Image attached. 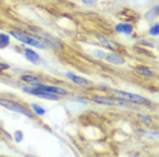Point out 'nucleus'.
<instances>
[{
    "label": "nucleus",
    "instance_id": "1",
    "mask_svg": "<svg viewBox=\"0 0 159 157\" xmlns=\"http://www.w3.org/2000/svg\"><path fill=\"white\" fill-rule=\"evenodd\" d=\"M0 106L6 107V108L11 110V111L19 112V114H22V115H25V117L31 118V112L29 111L26 107L22 106V104H19V103H16V102H14V100H8V99H0Z\"/></svg>",
    "mask_w": 159,
    "mask_h": 157
},
{
    "label": "nucleus",
    "instance_id": "2",
    "mask_svg": "<svg viewBox=\"0 0 159 157\" xmlns=\"http://www.w3.org/2000/svg\"><path fill=\"white\" fill-rule=\"evenodd\" d=\"M11 35H14L16 39L25 42V44L30 45V46H35V48H39V49H44L45 48V44L41 42L39 39H35L33 38L31 35H29L26 33H22V31H11Z\"/></svg>",
    "mask_w": 159,
    "mask_h": 157
},
{
    "label": "nucleus",
    "instance_id": "3",
    "mask_svg": "<svg viewBox=\"0 0 159 157\" xmlns=\"http://www.w3.org/2000/svg\"><path fill=\"white\" fill-rule=\"evenodd\" d=\"M113 92L117 96H120L122 99H126L129 102H133V103H143V104H148V102L146 98L143 96H139V95H133V94H128V92H124V91H118V90H113Z\"/></svg>",
    "mask_w": 159,
    "mask_h": 157
},
{
    "label": "nucleus",
    "instance_id": "4",
    "mask_svg": "<svg viewBox=\"0 0 159 157\" xmlns=\"http://www.w3.org/2000/svg\"><path fill=\"white\" fill-rule=\"evenodd\" d=\"M23 91L29 92V94H31V95H35V96H41V98H45V99H50V100H57V99H59V95L49 94V92L41 91V90H38V88H33V87H25Z\"/></svg>",
    "mask_w": 159,
    "mask_h": 157
},
{
    "label": "nucleus",
    "instance_id": "5",
    "mask_svg": "<svg viewBox=\"0 0 159 157\" xmlns=\"http://www.w3.org/2000/svg\"><path fill=\"white\" fill-rule=\"evenodd\" d=\"M35 88L41 91H45V92H49V94H53V95H67V91L63 90V88H59V87H50V85H44V84H38Z\"/></svg>",
    "mask_w": 159,
    "mask_h": 157
},
{
    "label": "nucleus",
    "instance_id": "6",
    "mask_svg": "<svg viewBox=\"0 0 159 157\" xmlns=\"http://www.w3.org/2000/svg\"><path fill=\"white\" fill-rule=\"evenodd\" d=\"M38 38L39 39H44V41L46 42L48 45H52V46H55L56 49H61V44L59 41H57L56 38H53V37H50V35H48V34H45V33H39V35H38Z\"/></svg>",
    "mask_w": 159,
    "mask_h": 157
},
{
    "label": "nucleus",
    "instance_id": "7",
    "mask_svg": "<svg viewBox=\"0 0 159 157\" xmlns=\"http://www.w3.org/2000/svg\"><path fill=\"white\" fill-rule=\"evenodd\" d=\"M93 100H95L98 103H103V104H110V106H125L122 102L113 100V99H109V98H102V96H94Z\"/></svg>",
    "mask_w": 159,
    "mask_h": 157
},
{
    "label": "nucleus",
    "instance_id": "8",
    "mask_svg": "<svg viewBox=\"0 0 159 157\" xmlns=\"http://www.w3.org/2000/svg\"><path fill=\"white\" fill-rule=\"evenodd\" d=\"M106 61H109L111 64H116V65H122V64L125 62V60L122 58L121 56H118V54H113V53H110V54H105L103 57Z\"/></svg>",
    "mask_w": 159,
    "mask_h": 157
},
{
    "label": "nucleus",
    "instance_id": "9",
    "mask_svg": "<svg viewBox=\"0 0 159 157\" xmlns=\"http://www.w3.org/2000/svg\"><path fill=\"white\" fill-rule=\"evenodd\" d=\"M25 54H26L29 61H31V62H34V64H39V61H41L39 56L34 50H31V49H25Z\"/></svg>",
    "mask_w": 159,
    "mask_h": 157
},
{
    "label": "nucleus",
    "instance_id": "10",
    "mask_svg": "<svg viewBox=\"0 0 159 157\" xmlns=\"http://www.w3.org/2000/svg\"><path fill=\"white\" fill-rule=\"evenodd\" d=\"M98 39L101 42H102L103 45H106L109 49H111V50H117L118 49V45L116 44V42L113 41H110V39H106V38H103V37H101V35H98Z\"/></svg>",
    "mask_w": 159,
    "mask_h": 157
},
{
    "label": "nucleus",
    "instance_id": "11",
    "mask_svg": "<svg viewBox=\"0 0 159 157\" xmlns=\"http://www.w3.org/2000/svg\"><path fill=\"white\" fill-rule=\"evenodd\" d=\"M23 81H26V83L29 84H33V85H38V84H41V81H39V78L38 77H35V76H30V74H23L22 77Z\"/></svg>",
    "mask_w": 159,
    "mask_h": 157
},
{
    "label": "nucleus",
    "instance_id": "12",
    "mask_svg": "<svg viewBox=\"0 0 159 157\" xmlns=\"http://www.w3.org/2000/svg\"><path fill=\"white\" fill-rule=\"evenodd\" d=\"M67 77H70L74 83H76V84H80V85H83V84H89V81L87 80H84V78H82V77H79V76H76V74H74V73H71V72H68L67 73Z\"/></svg>",
    "mask_w": 159,
    "mask_h": 157
},
{
    "label": "nucleus",
    "instance_id": "13",
    "mask_svg": "<svg viewBox=\"0 0 159 157\" xmlns=\"http://www.w3.org/2000/svg\"><path fill=\"white\" fill-rule=\"evenodd\" d=\"M132 26L131 24H117L116 26V31L117 33H125V34H129V33H132Z\"/></svg>",
    "mask_w": 159,
    "mask_h": 157
},
{
    "label": "nucleus",
    "instance_id": "14",
    "mask_svg": "<svg viewBox=\"0 0 159 157\" xmlns=\"http://www.w3.org/2000/svg\"><path fill=\"white\" fill-rule=\"evenodd\" d=\"M136 72H139L140 74H143V76H147V77L154 76V72H152V70L146 69V68H143V66H137V68H136Z\"/></svg>",
    "mask_w": 159,
    "mask_h": 157
},
{
    "label": "nucleus",
    "instance_id": "15",
    "mask_svg": "<svg viewBox=\"0 0 159 157\" xmlns=\"http://www.w3.org/2000/svg\"><path fill=\"white\" fill-rule=\"evenodd\" d=\"M10 44V37L6 34H0V48H6Z\"/></svg>",
    "mask_w": 159,
    "mask_h": 157
},
{
    "label": "nucleus",
    "instance_id": "16",
    "mask_svg": "<svg viewBox=\"0 0 159 157\" xmlns=\"http://www.w3.org/2000/svg\"><path fill=\"white\" fill-rule=\"evenodd\" d=\"M31 108H33L35 114H38V115H44L45 114V110L42 108V107H39L38 104H31Z\"/></svg>",
    "mask_w": 159,
    "mask_h": 157
},
{
    "label": "nucleus",
    "instance_id": "17",
    "mask_svg": "<svg viewBox=\"0 0 159 157\" xmlns=\"http://www.w3.org/2000/svg\"><path fill=\"white\" fill-rule=\"evenodd\" d=\"M150 34L157 37V35H158V24H154V26L150 28Z\"/></svg>",
    "mask_w": 159,
    "mask_h": 157
},
{
    "label": "nucleus",
    "instance_id": "18",
    "mask_svg": "<svg viewBox=\"0 0 159 157\" xmlns=\"http://www.w3.org/2000/svg\"><path fill=\"white\" fill-rule=\"evenodd\" d=\"M15 140H16L18 142L23 140V134H22V131H16V133H15Z\"/></svg>",
    "mask_w": 159,
    "mask_h": 157
},
{
    "label": "nucleus",
    "instance_id": "19",
    "mask_svg": "<svg viewBox=\"0 0 159 157\" xmlns=\"http://www.w3.org/2000/svg\"><path fill=\"white\" fill-rule=\"evenodd\" d=\"M94 54L98 56V58H103V57H105V53H103V52H99V50H97L95 53H94Z\"/></svg>",
    "mask_w": 159,
    "mask_h": 157
},
{
    "label": "nucleus",
    "instance_id": "20",
    "mask_svg": "<svg viewBox=\"0 0 159 157\" xmlns=\"http://www.w3.org/2000/svg\"><path fill=\"white\" fill-rule=\"evenodd\" d=\"M83 3H87V4H93L94 3V0H82Z\"/></svg>",
    "mask_w": 159,
    "mask_h": 157
},
{
    "label": "nucleus",
    "instance_id": "21",
    "mask_svg": "<svg viewBox=\"0 0 159 157\" xmlns=\"http://www.w3.org/2000/svg\"><path fill=\"white\" fill-rule=\"evenodd\" d=\"M8 65H6V64H0V69H7Z\"/></svg>",
    "mask_w": 159,
    "mask_h": 157
}]
</instances>
